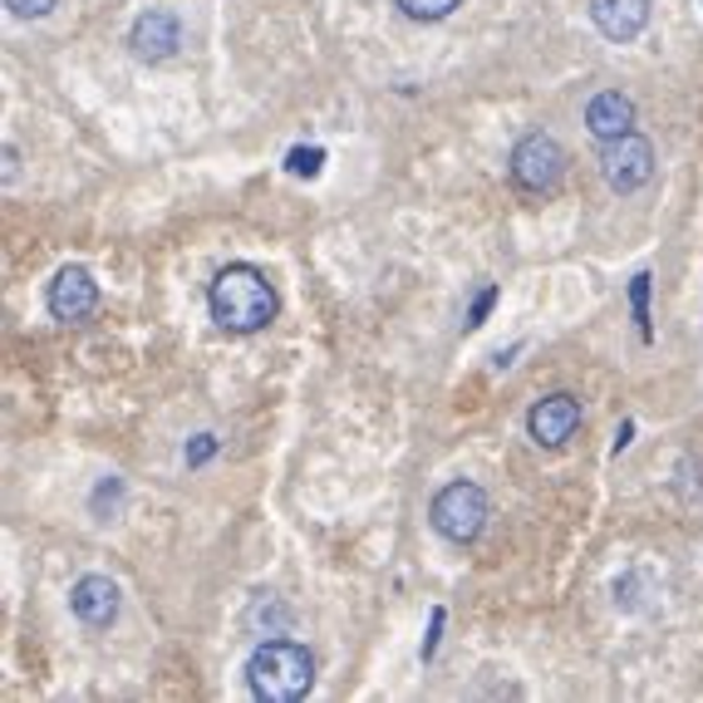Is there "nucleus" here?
I'll use <instances>...</instances> for the list:
<instances>
[{
	"instance_id": "nucleus-1",
	"label": "nucleus",
	"mask_w": 703,
	"mask_h": 703,
	"mask_svg": "<svg viewBox=\"0 0 703 703\" xmlns=\"http://www.w3.org/2000/svg\"><path fill=\"white\" fill-rule=\"evenodd\" d=\"M207 306L222 330H231V335H257V330H266L271 320H276L281 300H276V286L266 281V271L237 261V266L217 271V281H212V290H207Z\"/></svg>"
},
{
	"instance_id": "nucleus-2",
	"label": "nucleus",
	"mask_w": 703,
	"mask_h": 703,
	"mask_svg": "<svg viewBox=\"0 0 703 703\" xmlns=\"http://www.w3.org/2000/svg\"><path fill=\"white\" fill-rule=\"evenodd\" d=\"M247 683L261 703H300L315 683V659L296 640H266L251 650Z\"/></svg>"
},
{
	"instance_id": "nucleus-3",
	"label": "nucleus",
	"mask_w": 703,
	"mask_h": 703,
	"mask_svg": "<svg viewBox=\"0 0 703 703\" xmlns=\"http://www.w3.org/2000/svg\"><path fill=\"white\" fill-rule=\"evenodd\" d=\"M428 516H433L438 536H448L453 546H467V541H477L487 526V497L477 482H448L443 492L433 497Z\"/></svg>"
},
{
	"instance_id": "nucleus-4",
	"label": "nucleus",
	"mask_w": 703,
	"mask_h": 703,
	"mask_svg": "<svg viewBox=\"0 0 703 703\" xmlns=\"http://www.w3.org/2000/svg\"><path fill=\"white\" fill-rule=\"evenodd\" d=\"M512 178H516V188L536 192V198L556 192L561 188V178H565L561 143H556L551 133H526V139L512 148Z\"/></svg>"
},
{
	"instance_id": "nucleus-5",
	"label": "nucleus",
	"mask_w": 703,
	"mask_h": 703,
	"mask_svg": "<svg viewBox=\"0 0 703 703\" xmlns=\"http://www.w3.org/2000/svg\"><path fill=\"white\" fill-rule=\"evenodd\" d=\"M600 172L615 192H640L654 178V148L640 133H620V139H605L600 148Z\"/></svg>"
},
{
	"instance_id": "nucleus-6",
	"label": "nucleus",
	"mask_w": 703,
	"mask_h": 703,
	"mask_svg": "<svg viewBox=\"0 0 703 703\" xmlns=\"http://www.w3.org/2000/svg\"><path fill=\"white\" fill-rule=\"evenodd\" d=\"M94 306H99V286H94V276L84 266H64L60 276L50 281V315L55 320L80 325V320L94 315Z\"/></svg>"
},
{
	"instance_id": "nucleus-7",
	"label": "nucleus",
	"mask_w": 703,
	"mask_h": 703,
	"mask_svg": "<svg viewBox=\"0 0 703 703\" xmlns=\"http://www.w3.org/2000/svg\"><path fill=\"white\" fill-rule=\"evenodd\" d=\"M129 45H133V55L139 60H148V64H158V60H172L178 55V45H182V21L172 11H143L139 21H133V31H129Z\"/></svg>"
},
{
	"instance_id": "nucleus-8",
	"label": "nucleus",
	"mask_w": 703,
	"mask_h": 703,
	"mask_svg": "<svg viewBox=\"0 0 703 703\" xmlns=\"http://www.w3.org/2000/svg\"><path fill=\"white\" fill-rule=\"evenodd\" d=\"M526 428H532V438L541 448H565L575 438V428H581V404H575L571 394H551L532 408Z\"/></svg>"
},
{
	"instance_id": "nucleus-9",
	"label": "nucleus",
	"mask_w": 703,
	"mask_h": 703,
	"mask_svg": "<svg viewBox=\"0 0 703 703\" xmlns=\"http://www.w3.org/2000/svg\"><path fill=\"white\" fill-rule=\"evenodd\" d=\"M591 21L605 40L630 45L650 25V0H591Z\"/></svg>"
},
{
	"instance_id": "nucleus-10",
	"label": "nucleus",
	"mask_w": 703,
	"mask_h": 703,
	"mask_svg": "<svg viewBox=\"0 0 703 703\" xmlns=\"http://www.w3.org/2000/svg\"><path fill=\"white\" fill-rule=\"evenodd\" d=\"M70 605L90 630H109L114 615H119V585H114L109 575H84L70 591Z\"/></svg>"
},
{
	"instance_id": "nucleus-11",
	"label": "nucleus",
	"mask_w": 703,
	"mask_h": 703,
	"mask_svg": "<svg viewBox=\"0 0 703 703\" xmlns=\"http://www.w3.org/2000/svg\"><path fill=\"white\" fill-rule=\"evenodd\" d=\"M585 129L595 133V139H620V133H630L634 129V104H630V94H620V90H605V94H595L591 104H585Z\"/></svg>"
},
{
	"instance_id": "nucleus-12",
	"label": "nucleus",
	"mask_w": 703,
	"mask_h": 703,
	"mask_svg": "<svg viewBox=\"0 0 703 703\" xmlns=\"http://www.w3.org/2000/svg\"><path fill=\"white\" fill-rule=\"evenodd\" d=\"M398 5H404V15H414V21H443L463 0H398Z\"/></svg>"
},
{
	"instance_id": "nucleus-13",
	"label": "nucleus",
	"mask_w": 703,
	"mask_h": 703,
	"mask_svg": "<svg viewBox=\"0 0 703 703\" xmlns=\"http://www.w3.org/2000/svg\"><path fill=\"white\" fill-rule=\"evenodd\" d=\"M630 306H634V320H640V335L650 339V271L630 281Z\"/></svg>"
},
{
	"instance_id": "nucleus-14",
	"label": "nucleus",
	"mask_w": 703,
	"mask_h": 703,
	"mask_svg": "<svg viewBox=\"0 0 703 703\" xmlns=\"http://www.w3.org/2000/svg\"><path fill=\"white\" fill-rule=\"evenodd\" d=\"M320 163H325V148H296V153L286 158V168L296 172V178H315Z\"/></svg>"
},
{
	"instance_id": "nucleus-15",
	"label": "nucleus",
	"mask_w": 703,
	"mask_h": 703,
	"mask_svg": "<svg viewBox=\"0 0 703 703\" xmlns=\"http://www.w3.org/2000/svg\"><path fill=\"white\" fill-rule=\"evenodd\" d=\"M11 5V15H21V21H40V15H50L60 0H5Z\"/></svg>"
},
{
	"instance_id": "nucleus-16",
	"label": "nucleus",
	"mask_w": 703,
	"mask_h": 703,
	"mask_svg": "<svg viewBox=\"0 0 703 703\" xmlns=\"http://www.w3.org/2000/svg\"><path fill=\"white\" fill-rule=\"evenodd\" d=\"M212 453H217V438H212V433H198V438L188 443V467H202Z\"/></svg>"
},
{
	"instance_id": "nucleus-17",
	"label": "nucleus",
	"mask_w": 703,
	"mask_h": 703,
	"mask_svg": "<svg viewBox=\"0 0 703 703\" xmlns=\"http://www.w3.org/2000/svg\"><path fill=\"white\" fill-rule=\"evenodd\" d=\"M492 300H497V286H487L482 296L473 300V315H467V325H482V320H487V310H492Z\"/></svg>"
},
{
	"instance_id": "nucleus-18",
	"label": "nucleus",
	"mask_w": 703,
	"mask_h": 703,
	"mask_svg": "<svg viewBox=\"0 0 703 703\" xmlns=\"http://www.w3.org/2000/svg\"><path fill=\"white\" fill-rule=\"evenodd\" d=\"M438 630H443V610H433V630H428V644H424V659H433V650H438Z\"/></svg>"
}]
</instances>
